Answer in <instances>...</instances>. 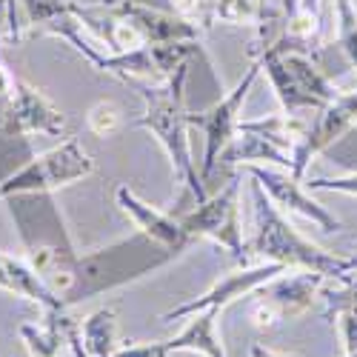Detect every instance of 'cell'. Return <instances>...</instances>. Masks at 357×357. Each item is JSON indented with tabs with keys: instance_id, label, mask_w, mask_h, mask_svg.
<instances>
[{
	"instance_id": "cell-3",
	"label": "cell",
	"mask_w": 357,
	"mask_h": 357,
	"mask_svg": "<svg viewBox=\"0 0 357 357\" xmlns=\"http://www.w3.org/2000/svg\"><path fill=\"white\" fill-rule=\"evenodd\" d=\"M252 206H255V231L249 246V257H263L266 263H280L286 269H303L323 275L326 280H337L357 269L354 257H340L312 243L297 231L289 218L266 197V192L252 183Z\"/></svg>"
},
{
	"instance_id": "cell-6",
	"label": "cell",
	"mask_w": 357,
	"mask_h": 357,
	"mask_svg": "<svg viewBox=\"0 0 357 357\" xmlns=\"http://www.w3.org/2000/svg\"><path fill=\"white\" fill-rule=\"evenodd\" d=\"M266 77L286 114L320 112L337 98V89L326 77L309 54L301 52H266L257 57Z\"/></svg>"
},
{
	"instance_id": "cell-14",
	"label": "cell",
	"mask_w": 357,
	"mask_h": 357,
	"mask_svg": "<svg viewBox=\"0 0 357 357\" xmlns=\"http://www.w3.org/2000/svg\"><path fill=\"white\" fill-rule=\"evenodd\" d=\"M114 200H117V206H121V209L135 220V226H137L143 234H149L152 241H158V243L169 246L172 252L183 255V252L189 249V243L195 241V237L183 229V223H181V220H174V218H169V215L158 212L155 206H149L143 197H137L129 186H117Z\"/></svg>"
},
{
	"instance_id": "cell-29",
	"label": "cell",
	"mask_w": 357,
	"mask_h": 357,
	"mask_svg": "<svg viewBox=\"0 0 357 357\" xmlns=\"http://www.w3.org/2000/svg\"><path fill=\"white\" fill-rule=\"evenodd\" d=\"M346 357H357V351H351V354H346Z\"/></svg>"
},
{
	"instance_id": "cell-1",
	"label": "cell",
	"mask_w": 357,
	"mask_h": 357,
	"mask_svg": "<svg viewBox=\"0 0 357 357\" xmlns=\"http://www.w3.org/2000/svg\"><path fill=\"white\" fill-rule=\"evenodd\" d=\"M3 200L29 266L63 303V297L75 286L80 255L75 252L61 206L52 192H20Z\"/></svg>"
},
{
	"instance_id": "cell-4",
	"label": "cell",
	"mask_w": 357,
	"mask_h": 357,
	"mask_svg": "<svg viewBox=\"0 0 357 357\" xmlns=\"http://www.w3.org/2000/svg\"><path fill=\"white\" fill-rule=\"evenodd\" d=\"M186 77L189 63H183L166 83L160 86H140L143 114L137 117V126L149 129L155 140L163 146V152L172 163L174 177L181 181L197 203L209 197L203 177L192 160V143H189V112H186Z\"/></svg>"
},
{
	"instance_id": "cell-7",
	"label": "cell",
	"mask_w": 357,
	"mask_h": 357,
	"mask_svg": "<svg viewBox=\"0 0 357 357\" xmlns=\"http://www.w3.org/2000/svg\"><path fill=\"white\" fill-rule=\"evenodd\" d=\"M95 172L92 155L80 146L77 137L63 140L61 146L35 155L23 169L0 181V197L20 195V192H57L69 183H77Z\"/></svg>"
},
{
	"instance_id": "cell-18",
	"label": "cell",
	"mask_w": 357,
	"mask_h": 357,
	"mask_svg": "<svg viewBox=\"0 0 357 357\" xmlns=\"http://www.w3.org/2000/svg\"><path fill=\"white\" fill-rule=\"evenodd\" d=\"M337 20V46L346 52L349 63L357 69V6L354 0H335Z\"/></svg>"
},
{
	"instance_id": "cell-16",
	"label": "cell",
	"mask_w": 357,
	"mask_h": 357,
	"mask_svg": "<svg viewBox=\"0 0 357 357\" xmlns=\"http://www.w3.org/2000/svg\"><path fill=\"white\" fill-rule=\"evenodd\" d=\"M309 129V121L303 114H269V117H260V121H241V132H252L263 140H269L272 146H278L280 152L291 155L294 146L303 140Z\"/></svg>"
},
{
	"instance_id": "cell-24",
	"label": "cell",
	"mask_w": 357,
	"mask_h": 357,
	"mask_svg": "<svg viewBox=\"0 0 357 357\" xmlns=\"http://www.w3.org/2000/svg\"><path fill=\"white\" fill-rule=\"evenodd\" d=\"M335 152H337V163L343 166H351V172H357V132L346 135L337 146H332Z\"/></svg>"
},
{
	"instance_id": "cell-5",
	"label": "cell",
	"mask_w": 357,
	"mask_h": 357,
	"mask_svg": "<svg viewBox=\"0 0 357 357\" xmlns=\"http://www.w3.org/2000/svg\"><path fill=\"white\" fill-rule=\"evenodd\" d=\"M66 129V117L38 86L15 80L6 100H0V181L23 169L35 158L29 135L57 137Z\"/></svg>"
},
{
	"instance_id": "cell-25",
	"label": "cell",
	"mask_w": 357,
	"mask_h": 357,
	"mask_svg": "<svg viewBox=\"0 0 357 357\" xmlns=\"http://www.w3.org/2000/svg\"><path fill=\"white\" fill-rule=\"evenodd\" d=\"M12 269H15V257L0 252V289L9 291V294H12V289H15V283H12Z\"/></svg>"
},
{
	"instance_id": "cell-11",
	"label": "cell",
	"mask_w": 357,
	"mask_h": 357,
	"mask_svg": "<svg viewBox=\"0 0 357 357\" xmlns=\"http://www.w3.org/2000/svg\"><path fill=\"white\" fill-rule=\"evenodd\" d=\"M354 129H357V86L337 95L329 106H323L317 112L314 123H309L303 140L297 143L291 152V174L297 181H303L314 158L329 152L332 146H337Z\"/></svg>"
},
{
	"instance_id": "cell-21",
	"label": "cell",
	"mask_w": 357,
	"mask_h": 357,
	"mask_svg": "<svg viewBox=\"0 0 357 357\" xmlns=\"http://www.w3.org/2000/svg\"><path fill=\"white\" fill-rule=\"evenodd\" d=\"M309 189L314 192H337V195H351L357 197V172L340 174V177H314L309 183Z\"/></svg>"
},
{
	"instance_id": "cell-30",
	"label": "cell",
	"mask_w": 357,
	"mask_h": 357,
	"mask_svg": "<svg viewBox=\"0 0 357 357\" xmlns=\"http://www.w3.org/2000/svg\"><path fill=\"white\" fill-rule=\"evenodd\" d=\"M354 260H357V243H354Z\"/></svg>"
},
{
	"instance_id": "cell-19",
	"label": "cell",
	"mask_w": 357,
	"mask_h": 357,
	"mask_svg": "<svg viewBox=\"0 0 357 357\" xmlns=\"http://www.w3.org/2000/svg\"><path fill=\"white\" fill-rule=\"evenodd\" d=\"M86 126L98 137H112L123 126V112L112 100H100V103H95L92 109L86 112Z\"/></svg>"
},
{
	"instance_id": "cell-20",
	"label": "cell",
	"mask_w": 357,
	"mask_h": 357,
	"mask_svg": "<svg viewBox=\"0 0 357 357\" xmlns=\"http://www.w3.org/2000/svg\"><path fill=\"white\" fill-rule=\"evenodd\" d=\"M215 20L229 26H255L257 23V0H218Z\"/></svg>"
},
{
	"instance_id": "cell-28",
	"label": "cell",
	"mask_w": 357,
	"mask_h": 357,
	"mask_svg": "<svg viewBox=\"0 0 357 357\" xmlns=\"http://www.w3.org/2000/svg\"><path fill=\"white\" fill-rule=\"evenodd\" d=\"M301 6H306L312 12H320V0H301Z\"/></svg>"
},
{
	"instance_id": "cell-15",
	"label": "cell",
	"mask_w": 357,
	"mask_h": 357,
	"mask_svg": "<svg viewBox=\"0 0 357 357\" xmlns=\"http://www.w3.org/2000/svg\"><path fill=\"white\" fill-rule=\"evenodd\" d=\"M218 309H203L189 314V323L181 335L166 340L169 351H197L203 357H226V349L218 337Z\"/></svg>"
},
{
	"instance_id": "cell-13",
	"label": "cell",
	"mask_w": 357,
	"mask_h": 357,
	"mask_svg": "<svg viewBox=\"0 0 357 357\" xmlns=\"http://www.w3.org/2000/svg\"><path fill=\"white\" fill-rule=\"evenodd\" d=\"M286 272V266L280 263H260V266H243V269H237V272H229L223 275L209 291L195 297V301L183 303V306H177L172 312L163 314V323H172V320H183L195 312H203V309H218L223 312L226 306H231L234 301H241V297L246 294H255L260 286H266L269 280H275L278 275Z\"/></svg>"
},
{
	"instance_id": "cell-22",
	"label": "cell",
	"mask_w": 357,
	"mask_h": 357,
	"mask_svg": "<svg viewBox=\"0 0 357 357\" xmlns=\"http://www.w3.org/2000/svg\"><path fill=\"white\" fill-rule=\"evenodd\" d=\"M337 329H340V337L346 343V354L357 351V309H349V312H340L337 317Z\"/></svg>"
},
{
	"instance_id": "cell-27",
	"label": "cell",
	"mask_w": 357,
	"mask_h": 357,
	"mask_svg": "<svg viewBox=\"0 0 357 357\" xmlns=\"http://www.w3.org/2000/svg\"><path fill=\"white\" fill-rule=\"evenodd\" d=\"M15 80H17V77H12V75H9V69H6L3 63H0V100H6V98L12 95Z\"/></svg>"
},
{
	"instance_id": "cell-8",
	"label": "cell",
	"mask_w": 357,
	"mask_h": 357,
	"mask_svg": "<svg viewBox=\"0 0 357 357\" xmlns=\"http://www.w3.org/2000/svg\"><path fill=\"white\" fill-rule=\"evenodd\" d=\"M181 223L192 237H209L234 260H249V246L243 241L241 223V181L237 177H229L215 195H209L189 215H183Z\"/></svg>"
},
{
	"instance_id": "cell-9",
	"label": "cell",
	"mask_w": 357,
	"mask_h": 357,
	"mask_svg": "<svg viewBox=\"0 0 357 357\" xmlns=\"http://www.w3.org/2000/svg\"><path fill=\"white\" fill-rule=\"evenodd\" d=\"M263 66L260 61H252L246 75L241 77V83H237L229 95H223L215 106H209L206 112L200 114H189V126L200 129L203 132V140H206V152H203V169H200V177L203 183L212 177L215 172V163L218 158L226 152V146L237 137V129H241V112H243V103L252 92L255 80L260 77Z\"/></svg>"
},
{
	"instance_id": "cell-17",
	"label": "cell",
	"mask_w": 357,
	"mask_h": 357,
	"mask_svg": "<svg viewBox=\"0 0 357 357\" xmlns=\"http://www.w3.org/2000/svg\"><path fill=\"white\" fill-rule=\"evenodd\" d=\"M86 357H112L117 351V309L103 306L80 323Z\"/></svg>"
},
{
	"instance_id": "cell-12",
	"label": "cell",
	"mask_w": 357,
	"mask_h": 357,
	"mask_svg": "<svg viewBox=\"0 0 357 357\" xmlns=\"http://www.w3.org/2000/svg\"><path fill=\"white\" fill-rule=\"evenodd\" d=\"M246 172L252 174V181L266 192L278 209L283 215H297L309 220L312 226H317L320 231H337L340 229V220L326 209L323 203H317L301 183L297 177L286 169H278V166H246Z\"/></svg>"
},
{
	"instance_id": "cell-26",
	"label": "cell",
	"mask_w": 357,
	"mask_h": 357,
	"mask_svg": "<svg viewBox=\"0 0 357 357\" xmlns=\"http://www.w3.org/2000/svg\"><path fill=\"white\" fill-rule=\"evenodd\" d=\"M249 357H301V354H289V351H275V349H269V346H263V343H252V349H249Z\"/></svg>"
},
{
	"instance_id": "cell-23",
	"label": "cell",
	"mask_w": 357,
	"mask_h": 357,
	"mask_svg": "<svg viewBox=\"0 0 357 357\" xmlns=\"http://www.w3.org/2000/svg\"><path fill=\"white\" fill-rule=\"evenodd\" d=\"M112 357H172V351L166 343H135L117 349Z\"/></svg>"
},
{
	"instance_id": "cell-10",
	"label": "cell",
	"mask_w": 357,
	"mask_h": 357,
	"mask_svg": "<svg viewBox=\"0 0 357 357\" xmlns=\"http://www.w3.org/2000/svg\"><path fill=\"white\" fill-rule=\"evenodd\" d=\"M326 278L314 275V272H303L297 269L294 275H289V269L283 275H278L275 280H269L266 286H260L255 291L257 301L252 303V323L260 332L275 329L283 320H294L312 309L317 291L323 289Z\"/></svg>"
},
{
	"instance_id": "cell-2",
	"label": "cell",
	"mask_w": 357,
	"mask_h": 357,
	"mask_svg": "<svg viewBox=\"0 0 357 357\" xmlns=\"http://www.w3.org/2000/svg\"><path fill=\"white\" fill-rule=\"evenodd\" d=\"M174 257H181V255L158 241H152V237L137 229L135 234L123 237V241H114L109 246L80 255L77 278H75L72 291L63 297V306L72 309L83 301H92V297H98L103 291L135 283L146 275L163 269V266H169Z\"/></svg>"
}]
</instances>
